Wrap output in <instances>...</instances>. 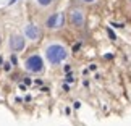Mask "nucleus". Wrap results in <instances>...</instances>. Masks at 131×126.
<instances>
[{
  "mask_svg": "<svg viewBox=\"0 0 131 126\" xmlns=\"http://www.w3.org/2000/svg\"><path fill=\"white\" fill-rule=\"evenodd\" d=\"M44 55H45V60H47L49 65H52V66H60V65L68 58L70 50H68L67 45L62 44V42H50V44L45 45Z\"/></svg>",
  "mask_w": 131,
  "mask_h": 126,
  "instance_id": "1",
  "label": "nucleus"
},
{
  "mask_svg": "<svg viewBox=\"0 0 131 126\" xmlns=\"http://www.w3.org/2000/svg\"><path fill=\"white\" fill-rule=\"evenodd\" d=\"M26 39H24L23 34H18V32H13L8 39V49L12 53H19L26 49Z\"/></svg>",
  "mask_w": 131,
  "mask_h": 126,
  "instance_id": "5",
  "label": "nucleus"
},
{
  "mask_svg": "<svg viewBox=\"0 0 131 126\" xmlns=\"http://www.w3.org/2000/svg\"><path fill=\"white\" fill-rule=\"evenodd\" d=\"M65 19H67V24L73 31H78L81 32L86 29V24H88V15H86V10L83 7H71L67 10V15H65Z\"/></svg>",
  "mask_w": 131,
  "mask_h": 126,
  "instance_id": "2",
  "label": "nucleus"
},
{
  "mask_svg": "<svg viewBox=\"0 0 131 126\" xmlns=\"http://www.w3.org/2000/svg\"><path fill=\"white\" fill-rule=\"evenodd\" d=\"M65 24H67V19L62 12H52L44 19V28L47 31H60Z\"/></svg>",
  "mask_w": 131,
  "mask_h": 126,
  "instance_id": "4",
  "label": "nucleus"
},
{
  "mask_svg": "<svg viewBox=\"0 0 131 126\" xmlns=\"http://www.w3.org/2000/svg\"><path fill=\"white\" fill-rule=\"evenodd\" d=\"M23 66L28 73L31 74H42L45 71V63H44V58L41 57L39 53H31L24 58L23 62Z\"/></svg>",
  "mask_w": 131,
  "mask_h": 126,
  "instance_id": "3",
  "label": "nucleus"
},
{
  "mask_svg": "<svg viewBox=\"0 0 131 126\" xmlns=\"http://www.w3.org/2000/svg\"><path fill=\"white\" fill-rule=\"evenodd\" d=\"M0 45H2V36H0Z\"/></svg>",
  "mask_w": 131,
  "mask_h": 126,
  "instance_id": "9",
  "label": "nucleus"
},
{
  "mask_svg": "<svg viewBox=\"0 0 131 126\" xmlns=\"http://www.w3.org/2000/svg\"><path fill=\"white\" fill-rule=\"evenodd\" d=\"M83 3H86V5H91V3H95L97 0H81Z\"/></svg>",
  "mask_w": 131,
  "mask_h": 126,
  "instance_id": "8",
  "label": "nucleus"
},
{
  "mask_svg": "<svg viewBox=\"0 0 131 126\" xmlns=\"http://www.w3.org/2000/svg\"><path fill=\"white\" fill-rule=\"evenodd\" d=\"M128 2H129V3H131V0H128Z\"/></svg>",
  "mask_w": 131,
  "mask_h": 126,
  "instance_id": "10",
  "label": "nucleus"
},
{
  "mask_svg": "<svg viewBox=\"0 0 131 126\" xmlns=\"http://www.w3.org/2000/svg\"><path fill=\"white\" fill-rule=\"evenodd\" d=\"M23 36L29 42H37L42 36V29L39 28L37 24L28 23V24H24V28H23Z\"/></svg>",
  "mask_w": 131,
  "mask_h": 126,
  "instance_id": "6",
  "label": "nucleus"
},
{
  "mask_svg": "<svg viewBox=\"0 0 131 126\" xmlns=\"http://www.w3.org/2000/svg\"><path fill=\"white\" fill-rule=\"evenodd\" d=\"M36 2H37V5H39L41 8H49L50 5L55 2V0H36Z\"/></svg>",
  "mask_w": 131,
  "mask_h": 126,
  "instance_id": "7",
  "label": "nucleus"
}]
</instances>
